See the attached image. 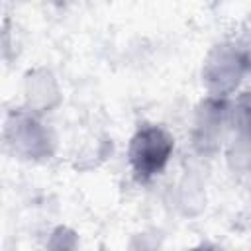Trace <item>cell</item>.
I'll use <instances>...</instances> for the list:
<instances>
[{
	"mask_svg": "<svg viewBox=\"0 0 251 251\" xmlns=\"http://www.w3.org/2000/svg\"><path fill=\"white\" fill-rule=\"evenodd\" d=\"M231 118H233V127L237 129V133L249 139L251 137V92H245L243 96L237 98Z\"/></svg>",
	"mask_w": 251,
	"mask_h": 251,
	"instance_id": "cell-2",
	"label": "cell"
},
{
	"mask_svg": "<svg viewBox=\"0 0 251 251\" xmlns=\"http://www.w3.org/2000/svg\"><path fill=\"white\" fill-rule=\"evenodd\" d=\"M190 251H220V249L210 247V245H200V247H194V249H190Z\"/></svg>",
	"mask_w": 251,
	"mask_h": 251,
	"instance_id": "cell-3",
	"label": "cell"
},
{
	"mask_svg": "<svg viewBox=\"0 0 251 251\" xmlns=\"http://www.w3.org/2000/svg\"><path fill=\"white\" fill-rule=\"evenodd\" d=\"M173 149L175 139L165 127L153 124L141 126L129 139L127 147V161L135 180L149 182L161 175L171 161Z\"/></svg>",
	"mask_w": 251,
	"mask_h": 251,
	"instance_id": "cell-1",
	"label": "cell"
}]
</instances>
